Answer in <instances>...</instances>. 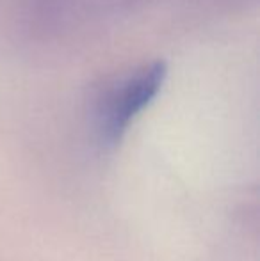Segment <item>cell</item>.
I'll list each match as a JSON object with an SVG mask.
<instances>
[{"label":"cell","mask_w":260,"mask_h":261,"mask_svg":"<svg viewBox=\"0 0 260 261\" xmlns=\"http://www.w3.org/2000/svg\"><path fill=\"white\" fill-rule=\"evenodd\" d=\"M166 75L164 62H150L98 94L94 124L102 144L112 148L122 141L132 121L155 100Z\"/></svg>","instance_id":"1"}]
</instances>
